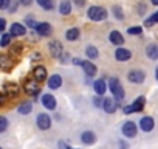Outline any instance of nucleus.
I'll list each match as a JSON object with an SVG mask.
<instances>
[{
	"label": "nucleus",
	"mask_w": 158,
	"mask_h": 149,
	"mask_svg": "<svg viewBox=\"0 0 158 149\" xmlns=\"http://www.w3.org/2000/svg\"><path fill=\"white\" fill-rule=\"evenodd\" d=\"M74 3H76L77 6H84V5H85V0H74Z\"/></svg>",
	"instance_id": "obj_41"
},
{
	"label": "nucleus",
	"mask_w": 158,
	"mask_h": 149,
	"mask_svg": "<svg viewBox=\"0 0 158 149\" xmlns=\"http://www.w3.org/2000/svg\"><path fill=\"white\" fill-rule=\"evenodd\" d=\"M60 86H62V78L59 76V74H51L50 79H48V87H50L51 90H56V89H59Z\"/></svg>",
	"instance_id": "obj_17"
},
{
	"label": "nucleus",
	"mask_w": 158,
	"mask_h": 149,
	"mask_svg": "<svg viewBox=\"0 0 158 149\" xmlns=\"http://www.w3.org/2000/svg\"><path fill=\"white\" fill-rule=\"evenodd\" d=\"M73 64H76V65H81V64H82V59H77V57H76V59H73Z\"/></svg>",
	"instance_id": "obj_43"
},
{
	"label": "nucleus",
	"mask_w": 158,
	"mask_h": 149,
	"mask_svg": "<svg viewBox=\"0 0 158 149\" xmlns=\"http://www.w3.org/2000/svg\"><path fill=\"white\" fill-rule=\"evenodd\" d=\"M156 22H158V14H156V13H153L149 19H146V20H144V25L149 28V27H153Z\"/></svg>",
	"instance_id": "obj_31"
},
{
	"label": "nucleus",
	"mask_w": 158,
	"mask_h": 149,
	"mask_svg": "<svg viewBox=\"0 0 158 149\" xmlns=\"http://www.w3.org/2000/svg\"><path fill=\"white\" fill-rule=\"evenodd\" d=\"M109 87H110L112 95H113V98H115L116 101H123V100H124V96H126V93H124V87L121 86V83H119L116 78H110V81H109Z\"/></svg>",
	"instance_id": "obj_1"
},
{
	"label": "nucleus",
	"mask_w": 158,
	"mask_h": 149,
	"mask_svg": "<svg viewBox=\"0 0 158 149\" xmlns=\"http://www.w3.org/2000/svg\"><path fill=\"white\" fill-rule=\"evenodd\" d=\"M121 132H123L124 137L133 138V137H136L138 129H136V124H135L133 121H126V123L123 124V127H121Z\"/></svg>",
	"instance_id": "obj_5"
},
{
	"label": "nucleus",
	"mask_w": 158,
	"mask_h": 149,
	"mask_svg": "<svg viewBox=\"0 0 158 149\" xmlns=\"http://www.w3.org/2000/svg\"><path fill=\"white\" fill-rule=\"evenodd\" d=\"M31 2H33V0H20V3H22V5H25V6L31 5Z\"/></svg>",
	"instance_id": "obj_42"
},
{
	"label": "nucleus",
	"mask_w": 158,
	"mask_h": 149,
	"mask_svg": "<svg viewBox=\"0 0 158 149\" xmlns=\"http://www.w3.org/2000/svg\"><path fill=\"white\" fill-rule=\"evenodd\" d=\"M8 10H10L11 13H14V11L17 10V3H16V2H11V5H10V8H8Z\"/></svg>",
	"instance_id": "obj_40"
},
{
	"label": "nucleus",
	"mask_w": 158,
	"mask_h": 149,
	"mask_svg": "<svg viewBox=\"0 0 158 149\" xmlns=\"http://www.w3.org/2000/svg\"><path fill=\"white\" fill-rule=\"evenodd\" d=\"M139 127L144 130V132H150L153 127H155V121L152 117H143L139 120Z\"/></svg>",
	"instance_id": "obj_11"
},
{
	"label": "nucleus",
	"mask_w": 158,
	"mask_h": 149,
	"mask_svg": "<svg viewBox=\"0 0 158 149\" xmlns=\"http://www.w3.org/2000/svg\"><path fill=\"white\" fill-rule=\"evenodd\" d=\"M6 127H8V120L5 117H2L0 118V132H5Z\"/></svg>",
	"instance_id": "obj_34"
},
{
	"label": "nucleus",
	"mask_w": 158,
	"mask_h": 149,
	"mask_svg": "<svg viewBox=\"0 0 158 149\" xmlns=\"http://www.w3.org/2000/svg\"><path fill=\"white\" fill-rule=\"evenodd\" d=\"M81 140H82V143H85V144H93V143L96 141V135H95V132H92V130H85V132H82Z\"/></svg>",
	"instance_id": "obj_20"
},
{
	"label": "nucleus",
	"mask_w": 158,
	"mask_h": 149,
	"mask_svg": "<svg viewBox=\"0 0 158 149\" xmlns=\"http://www.w3.org/2000/svg\"><path fill=\"white\" fill-rule=\"evenodd\" d=\"M104 110L107 112V113H113L115 110H116V107H118V104H116V100H112V98H106L104 100Z\"/></svg>",
	"instance_id": "obj_18"
},
{
	"label": "nucleus",
	"mask_w": 158,
	"mask_h": 149,
	"mask_svg": "<svg viewBox=\"0 0 158 149\" xmlns=\"http://www.w3.org/2000/svg\"><path fill=\"white\" fill-rule=\"evenodd\" d=\"M146 54H147L149 59L156 61V59H158V45H156V44H150V45H147V48H146Z\"/></svg>",
	"instance_id": "obj_21"
},
{
	"label": "nucleus",
	"mask_w": 158,
	"mask_h": 149,
	"mask_svg": "<svg viewBox=\"0 0 158 149\" xmlns=\"http://www.w3.org/2000/svg\"><path fill=\"white\" fill-rule=\"evenodd\" d=\"M127 79H129L130 83H133V84H141V83L146 79V74H144L143 70H132V71H129V74H127Z\"/></svg>",
	"instance_id": "obj_6"
},
{
	"label": "nucleus",
	"mask_w": 158,
	"mask_h": 149,
	"mask_svg": "<svg viewBox=\"0 0 158 149\" xmlns=\"http://www.w3.org/2000/svg\"><path fill=\"white\" fill-rule=\"evenodd\" d=\"M79 34H81V31H79L77 28H70V30L65 33V37H67V40L73 42V40H77V39H79Z\"/></svg>",
	"instance_id": "obj_26"
},
{
	"label": "nucleus",
	"mask_w": 158,
	"mask_h": 149,
	"mask_svg": "<svg viewBox=\"0 0 158 149\" xmlns=\"http://www.w3.org/2000/svg\"><path fill=\"white\" fill-rule=\"evenodd\" d=\"M5 27H6V20L2 17V19H0V30H2V31H5Z\"/></svg>",
	"instance_id": "obj_39"
},
{
	"label": "nucleus",
	"mask_w": 158,
	"mask_h": 149,
	"mask_svg": "<svg viewBox=\"0 0 158 149\" xmlns=\"http://www.w3.org/2000/svg\"><path fill=\"white\" fill-rule=\"evenodd\" d=\"M85 54H87V57H90V59H96V57L99 56V51H98L96 47L89 45V47L85 48Z\"/></svg>",
	"instance_id": "obj_27"
},
{
	"label": "nucleus",
	"mask_w": 158,
	"mask_h": 149,
	"mask_svg": "<svg viewBox=\"0 0 158 149\" xmlns=\"http://www.w3.org/2000/svg\"><path fill=\"white\" fill-rule=\"evenodd\" d=\"M59 13L62 16H68L71 13V3L68 2V0H62L60 5H59Z\"/></svg>",
	"instance_id": "obj_24"
},
{
	"label": "nucleus",
	"mask_w": 158,
	"mask_h": 149,
	"mask_svg": "<svg viewBox=\"0 0 158 149\" xmlns=\"http://www.w3.org/2000/svg\"><path fill=\"white\" fill-rule=\"evenodd\" d=\"M93 89H95V92H96V95H99V96H102V95L106 93V90H107V86H106V81H104V79H98V81H95V84H93Z\"/></svg>",
	"instance_id": "obj_19"
},
{
	"label": "nucleus",
	"mask_w": 158,
	"mask_h": 149,
	"mask_svg": "<svg viewBox=\"0 0 158 149\" xmlns=\"http://www.w3.org/2000/svg\"><path fill=\"white\" fill-rule=\"evenodd\" d=\"M11 2H13V0H0V8H2V10H8Z\"/></svg>",
	"instance_id": "obj_36"
},
{
	"label": "nucleus",
	"mask_w": 158,
	"mask_h": 149,
	"mask_svg": "<svg viewBox=\"0 0 158 149\" xmlns=\"http://www.w3.org/2000/svg\"><path fill=\"white\" fill-rule=\"evenodd\" d=\"M156 14H158V11H156Z\"/></svg>",
	"instance_id": "obj_47"
},
{
	"label": "nucleus",
	"mask_w": 158,
	"mask_h": 149,
	"mask_svg": "<svg viewBox=\"0 0 158 149\" xmlns=\"http://www.w3.org/2000/svg\"><path fill=\"white\" fill-rule=\"evenodd\" d=\"M155 78L158 79V65H156V68H155Z\"/></svg>",
	"instance_id": "obj_45"
},
{
	"label": "nucleus",
	"mask_w": 158,
	"mask_h": 149,
	"mask_svg": "<svg viewBox=\"0 0 158 149\" xmlns=\"http://www.w3.org/2000/svg\"><path fill=\"white\" fill-rule=\"evenodd\" d=\"M23 92L30 96H37L40 93V87H39V81H36L34 78L33 79H28L23 83Z\"/></svg>",
	"instance_id": "obj_3"
},
{
	"label": "nucleus",
	"mask_w": 158,
	"mask_h": 149,
	"mask_svg": "<svg viewBox=\"0 0 158 149\" xmlns=\"http://www.w3.org/2000/svg\"><path fill=\"white\" fill-rule=\"evenodd\" d=\"M36 2H37L44 10H47V11H51V10L54 8V2H53V0H36Z\"/></svg>",
	"instance_id": "obj_28"
},
{
	"label": "nucleus",
	"mask_w": 158,
	"mask_h": 149,
	"mask_svg": "<svg viewBox=\"0 0 158 149\" xmlns=\"http://www.w3.org/2000/svg\"><path fill=\"white\" fill-rule=\"evenodd\" d=\"M36 31H37V34L39 36H50L51 34V31H53V28H51V25L48 23V22H42V23H39L37 25V28H36Z\"/></svg>",
	"instance_id": "obj_16"
},
{
	"label": "nucleus",
	"mask_w": 158,
	"mask_h": 149,
	"mask_svg": "<svg viewBox=\"0 0 158 149\" xmlns=\"http://www.w3.org/2000/svg\"><path fill=\"white\" fill-rule=\"evenodd\" d=\"M123 112H124L126 115L133 113V107H132V104H130V106H124V107H123Z\"/></svg>",
	"instance_id": "obj_37"
},
{
	"label": "nucleus",
	"mask_w": 158,
	"mask_h": 149,
	"mask_svg": "<svg viewBox=\"0 0 158 149\" xmlns=\"http://www.w3.org/2000/svg\"><path fill=\"white\" fill-rule=\"evenodd\" d=\"M104 100H106V98H99V95H98L96 98H93V104H95L96 107H101V106H104Z\"/></svg>",
	"instance_id": "obj_35"
},
{
	"label": "nucleus",
	"mask_w": 158,
	"mask_h": 149,
	"mask_svg": "<svg viewBox=\"0 0 158 149\" xmlns=\"http://www.w3.org/2000/svg\"><path fill=\"white\" fill-rule=\"evenodd\" d=\"M119 146H121V149H127V147H129L127 143H124V141H119Z\"/></svg>",
	"instance_id": "obj_44"
},
{
	"label": "nucleus",
	"mask_w": 158,
	"mask_h": 149,
	"mask_svg": "<svg viewBox=\"0 0 158 149\" xmlns=\"http://www.w3.org/2000/svg\"><path fill=\"white\" fill-rule=\"evenodd\" d=\"M25 23H27V25H30L31 28H37V25H39V23H36L33 19H27V20H25Z\"/></svg>",
	"instance_id": "obj_38"
},
{
	"label": "nucleus",
	"mask_w": 158,
	"mask_h": 149,
	"mask_svg": "<svg viewBox=\"0 0 158 149\" xmlns=\"http://www.w3.org/2000/svg\"><path fill=\"white\" fill-rule=\"evenodd\" d=\"M33 76H34V79L39 81V83L45 81V79H47V68L42 67V65H37V67L34 68V71H33Z\"/></svg>",
	"instance_id": "obj_15"
},
{
	"label": "nucleus",
	"mask_w": 158,
	"mask_h": 149,
	"mask_svg": "<svg viewBox=\"0 0 158 149\" xmlns=\"http://www.w3.org/2000/svg\"><path fill=\"white\" fill-rule=\"evenodd\" d=\"M36 124H37V127L42 129V130L50 129V127H51V118H50V115H47V113H40V115H37V118H36Z\"/></svg>",
	"instance_id": "obj_7"
},
{
	"label": "nucleus",
	"mask_w": 158,
	"mask_h": 149,
	"mask_svg": "<svg viewBox=\"0 0 158 149\" xmlns=\"http://www.w3.org/2000/svg\"><path fill=\"white\" fill-rule=\"evenodd\" d=\"M113 13H115V16H116V19H119V20H123L124 19V14H123V10H121V6H113Z\"/></svg>",
	"instance_id": "obj_33"
},
{
	"label": "nucleus",
	"mask_w": 158,
	"mask_h": 149,
	"mask_svg": "<svg viewBox=\"0 0 158 149\" xmlns=\"http://www.w3.org/2000/svg\"><path fill=\"white\" fill-rule=\"evenodd\" d=\"M22 48H23V45H22V44H13V45H11V51H10L11 57H13V54H14V56L22 54Z\"/></svg>",
	"instance_id": "obj_30"
},
{
	"label": "nucleus",
	"mask_w": 158,
	"mask_h": 149,
	"mask_svg": "<svg viewBox=\"0 0 158 149\" xmlns=\"http://www.w3.org/2000/svg\"><path fill=\"white\" fill-rule=\"evenodd\" d=\"M48 50H50V54L53 57H60L64 54V48H62V44L57 42V40H51L48 44Z\"/></svg>",
	"instance_id": "obj_8"
},
{
	"label": "nucleus",
	"mask_w": 158,
	"mask_h": 149,
	"mask_svg": "<svg viewBox=\"0 0 158 149\" xmlns=\"http://www.w3.org/2000/svg\"><path fill=\"white\" fill-rule=\"evenodd\" d=\"M144 104H146V98H144V96H138V98L133 101V104H132L133 112H141V110L144 109Z\"/></svg>",
	"instance_id": "obj_25"
},
{
	"label": "nucleus",
	"mask_w": 158,
	"mask_h": 149,
	"mask_svg": "<svg viewBox=\"0 0 158 149\" xmlns=\"http://www.w3.org/2000/svg\"><path fill=\"white\" fill-rule=\"evenodd\" d=\"M107 11L102 8V6H90L89 11H87V16L90 20L93 22H101V20H106L107 19Z\"/></svg>",
	"instance_id": "obj_2"
},
{
	"label": "nucleus",
	"mask_w": 158,
	"mask_h": 149,
	"mask_svg": "<svg viewBox=\"0 0 158 149\" xmlns=\"http://www.w3.org/2000/svg\"><path fill=\"white\" fill-rule=\"evenodd\" d=\"M109 39H110V42L115 44V45H123V44H124V37H123V34H121L119 31H112V33L109 34Z\"/></svg>",
	"instance_id": "obj_22"
},
{
	"label": "nucleus",
	"mask_w": 158,
	"mask_h": 149,
	"mask_svg": "<svg viewBox=\"0 0 158 149\" xmlns=\"http://www.w3.org/2000/svg\"><path fill=\"white\" fill-rule=\"evenodd\" d=\"M127 33H129V34H133V36H139V34L143 33V28H141V27H130V28L127 30Z\"/></svg>",
	"instance_id": "obj_32"
},
{
	"label": "nucleus",
	"mask_w": 158,
	"mask_h": 149,
	"mask_svg": "<svg viewBox=\"0 0 158 149\" xmlns=\"http://www.w3.org/2000/svg\"><path fill=\"white\" fill-rule=\"evenodd\" d=\"M152 3H153V5H156V6H158V0H152Z\"/></svg>",
	"instance_id": "obj_46"
},
{
	"label": "nucleus",
	"mask_w": 158,
	"mask_h": 149,
	"mask_svg": "<svg viewBox=\"0 0 158 149\" xmlns=\"http://www.w3.org/2000/svg\"><path fill=\"white\" fill-rule=\"evenodd\" d=\"M11 39H13V36H11V33H2V39H0V47H8L10 45V42H11Z\"/></svg>",
	"instance_id": "obj_29"
},
{
	"label": "nucleus",
	"mask_w": 158,
	"mask_h": 149,
	"mask_svg": "<svg viewBox=\"0 0 158 149\" xmlns=\"http://www.w3.org/2000/svg\"><path fill=\"white\" fill-rule=\"evenodd\" d=\"M70 149H71V147H70Z\"/></svg>",
	"instance_id": "obj_48"
},
{
	"label": "nucleus",
	"mask_w": 158,
	"mask_h": 149,
	"mask_svg": "<svg viewBox=\"0 0 158 149\" xmlns=\"http://www.w3.org/2000/svg\"><path fill=\"white\" fill-rule=\"evenodd\" d=\"M13 67H14V61H13L11 56H6V54L0 56V68L3 71H10Z\"/></svg>",
	"instance_id": "obj_9"
},
{
	"label": "nucleus",
	"mask_w": 158,
	"mask_h": 149,
	"mask_svg": "<svg viewBox=\"0 0 158 149\" xmlns=\"http://www.w3.org/2000/svg\"><path fill=\"white\" fill-rule=\"evenodd\" d=\"M42 104H44L45 109L54 110V109H56V98H54L53 95H50V93H45V95L42 96Z\"/></svg>",
	"instance_id": "obj_12"
},
{
	"label": "nucleus",
	"mask_w": 158,
	"mask_h": 149,
	"mask_svg": "<svg viewBox=\"0 0 158 149\" xmlns=\"http://www.w3.org/2000/svg\"><path fill=\"white\" fill-rule=\"evenodd\" d=\"M2 93L8 98V100H13L19 95V86L14 84V83H6L2 89Z\"/></svg>",
	"instance_id": "obj_4"
},
{
	"label": "nucleus",
	"mask_w": 158,
	"mask_h": 149,
	"mask_svg": "<svg viewBox=\"0 0 158 149\" xmlns=\"http://www.w3.org/2000/svg\"><path fill=\"white\" fill-rule=\"evenodd\" d=\"M115 57H116V61H119V62H124V61H129L130 57H132V53H130V50H127V48H116L115 50Z\"/></svg>",
	"instance_id": "obj_10"
},
{
	"label": "nucleus",
	"mask_w": 158,
	"mask_h": 149,
	"mask_svg": "<svg viewBox=\"0 0 158 149\" xmlns=\"http://www.w3.org/2000/svg\"><path fill=\"white\" fill-rule=\"evenodd\" d=\"M81 67L84 68V71H85V74L87 76H95L96 74V71H98V68H96V65L93 64V62H89V61H82V64H81Z\"/></svg>",
	"instance_id": "obj_14"
},
{
	"label": "nucleus",
	"mask_w": 158,
	"mask_h": 149,
	"mask_svg": "<svg viewBox=\"0 0 158 149\" xmlns=\"http://www.w3.org/2000/svg\"><path fill=\"white\" fill-rule=\"evenodd\" d=\"M10 33H11L13 37H16V36H23V34L27 33V28H25V25H22V23H19V22H14V23L11 25V28H10Z\"/></svg>",
	"instance_id": "obj_13"
},
{
	"label": "nucleus",
	"mask_w": 158,
	"mask_h": 149,
	"mask_svg": "<svg viewBox=\"0 0 158 149\" xmlns=\"http://www.w3.org/2000/svg\"><path fill=\"white\" fill-rule=\"evenodd\" d=\"M31 110H33V104H31L30 101H25V103H22V104L17 107V112H19L20 115H28V113H31Z\"/></svg>",
	"instance_id": "obj_23"
}]
</instances>
